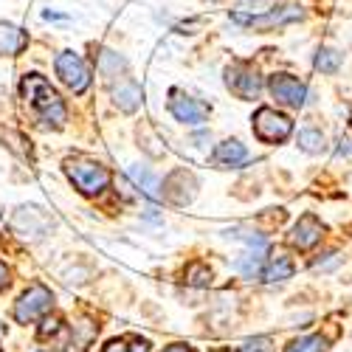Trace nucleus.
Segmentation results:
<instances>
[{
    "label": "nucleus",
    "instance_id": "24",
    "mask_svg": "<svg viewBox=\"0 0 352 352\" xmlns=\"http://www.w3.org/2000/svg\"><path fill=\"white\" fill-rule=\"evenodd\" d=\"M127 344H130L127 352H153V344H150V341H144V338H138V336H130Z\"/></svg>",
    "mask_w": 352,
    "mask_h": 352
},
{
    "label": "nucleus",
    "instance_id": "5",
    "mask_svg": "<svg viewBox=\"0 0 352 352\" xmlns=\"http://www.w3.org/2000/svg\"><path fill=\"white\" fill-rule=\"evenodd\" d=\"M254 133H256L259 141H265V144H279L293 133V122L274 107H259L254 113Z\"/></svg>",
    "mask_w": 352,
    "mask_h": 352
},
{
    "label": "nucleus",
    "instance_id": "17",
    "mask_svg": "<svg viewBox=\"0 0 352 352\" xmlns=\"http://www.w3.org/2000/svg\"><path fill=\"white\" fill-rule=\"evenodd\" d=\"M262 254H265V251H248V254H243L237 262H234V271H240L245 279H256V276H262V268H265V265H262Z\"/></svg>",
    "mask_w": 352,
    "mask_h": 352
},
{
    "label": "nucleus",
    "instance_id": "25",
    "mask_svg": "<svg viewBox=\"0 0 352 352\" xmlns=\"http://www.w3.org/2000/svg\"><path fill=\"white\" fill-rule=\"evenodd\" d=\"M127 349H130L127 338H113V341H107V344L102 346V352H127Z\"/></svg>",
    "mask_w": 352,
    "mask_h": 352
},
{
    "label": "nucleus",
    "instance_id": "2",
    "mask_svg": "<svg viewBox=\"0 0 352 352\" xmlns=\"http://www.w3.org/2000/svg\"><path fill=\"white\" fill-rule=\"evenodd\" d=\"M65 175L71 178V184H74L82 195H87V197L104 192V189L110 186V181H113V175H110L107 166H102V164L94 161V158H85V155L68 158V161H65Z\"/></svg>",
    "mask_w": 352,
    "mask_h": 352
},
{
    "label": "nucleus",
    "instance_id": "11",
    "mask_svg": "<svg viewBox=\"0 0 352 352\" xmlns=\"http://www.w3.org/2000/svg\"><path fill=\"white\" fill-rule=\"evenodd\" d=\"M245 158H248V150H245V144L237 141V138H228V141L217 144V150L212 153V164L223 166V169L240 166V164H245Z\"/></svg>",
    "mask_w": 352,
    "mask_h": 352
},
{
    "label": "nucleus",
    "instance_id": "26",
    "mask_svg": "<svg viewBox=\"0 0 352 352\" xmlns=\"http://www.w3.org/2000/svg\"><path fill=\"white\" fill-rule=\"evenodd\" d=\"M9 282H12V274H9V268H6V262H0V293L9 287Z\"/></svg>",
    "mask_w": 352,
    "mask_h": 352
},
{
    "label": "nucleus",
    "instance_id": "10",
    "mask_svg": "<svg viewBox=\"0 0 352 352\" xmlns=\"http://www.w3.org/2000/svg\"><path fill=\"white\" fill-rule=\"evenodd\" d=\"M321 234H324V226H321V220L316 214H302L299 223L293 226L290 231V245L293 248H299V251H310L318 240H321Z\"/></svg>",
    "mask_w": 352,
    "mask_h": 352
},
{
    "label": "nucleus",
    "instance_id": "15",
    "mask_svg": "<svg viewBox=\"0 0 352 352\" xmlns=\"http://www.w3.org/2000/svg\"><path fill=\"white\" fill-rule=\"evenodd\" d=\"M178 181H186V184H189V189H197V184H192V181H195L192 175H189L186 169H178V172H172L169 178H166V184H164V195H166V197L175 203V206H178V200H181V206H186V203L195 197V192H186V195L175 192V184H178ZM181 189H186V186H181Z\"/></svg>",
    "mask_w": 352,
    "mask_h": 352
},
{
    "label": "nucleus",
    "instance_id": "27",
    "mask_svg": "<svg viewBox=\"0 0 352 352\" xmlns=\"http://www.w3.org/2000/svg\"><path fill=\"white\" fill-rule=\"evenodd\" d=\"M164 352H195L192 346H186V344H169Z\"/></svg>",
    "mask_w": 352,
    "mask_h": 352
},
{
    "label": "nucleus",
    "instance_id": "7",
    "mask_svg": "<svg viewBox=\"0 0 352 352\" xmlns=\"http://www.w3.org/2000/svg\"><path fill=\"white\" fill-rule=\"evenodd\" d=\"M231 20L240 23V25H248V28H274V25H285V23H296L302 20V9L299 6H282V9H271L265 14H243V12H231Z\"/></svg>",
    "mask_w": 352,
    "mask_h": 352
},
{
    "label": "nucleus",
    "instance_id": "22",
    "mask_svg": "<svg viewBox=\"0 0 352 352\" xmlns=\"http://www.w3.org/2000/svg\"><path fill=\"white\" fill-rule=\"evenodd\" d=\"M186 285H192V287H209L212 285L209 265H203V262H192V265L186 268Z\"/></svg>",
    "mask_w": 352,
    "mask_h": 352
},
{
    "label": "nucleus",
    "instance_id": "4",
    "mask_svg": "<svg viewBox=\"0 0 352 352\" xmlns=\"http://www.w3.org/2000/svg\"><path fill=\"white\" fill-rule=\"evenodd\" d=\"M56 76L63 79V85L68 87V91L74 94H85L87 87H91V68H87V63L82 60L79 54L74 51H63L60 56H56Z\"/></svg>",
    "mask_w": 352,
    "mask_h": 352
},
{
    "label": "nucleus",
    "instance_id": "14",
    "mask_svg": "<svg viewBox=\"0 0 352 352\" xmlns=\"http://www.w3.org/2000/svg\"><path fill=\"white\" fill-rule=\"evenodd\" d=\"M293 271H296V265H293V259L285 256V254H274L268 259V265L262 268V279L265 282H285L293 276Z\"/></svg>",
    "mask_w": 352,
    "mask_h": 352
},
{
    "label": "nucleus",
    "instance_id": "20",
    "mask_svg": "<svg viewBox=\"0 0 352 352\" xmlns=\"http://www.w3.org/2000/svg\"><path fill=\"white\" fill-rule=\"evenodd\" d=\"M341 63H344V56L336 48H321L316 54V71H321V74H336L341 68Z\"/></svg>",
    "mask_w": 352,
    "mask_h": 352
},
{
    "label": "nucleus",
    "instance_id": "1",
    "mask_svg": "<svg viewBox=\"0 0 352 352\" xmlns=\"http://www.w3.org/2000/svg\"><path fill=\"white\" fill-rule=\"evenodd\" d=\"M20 94L43 124L63 127L68 122V107H65L63 96L56 94V87L43 74H25L20 82Z\"/></svg>",
    "mask_w": 352,
    "mask_h": 352
},
{
    "label": "nucleus",
    "instance_id": "6",
    "mask_svg": "<svg viewBox=\"0 0 352 352\" xmlns=\"http://www.w3.org/2000/svg\"><path fill=\"white\" fill-rule=\"evenodd\" d=\"M226 85L234 96H240L245 102L256 99L262 94V76L248 65V63H234L226 68Z\"/></svg>",
    "mask_w": 352,
    "mask_h": 352
},
{
    "label": "nucleus",
    "instance_id": "9",
    "mask_svg": "<svg viewBox=\"0 0 352 352\" xmlns=\"http://www.w3.org/2000/svg\"><path fill=\"white\" fill-rule=\"evenodd\" d=\"M169 113L181 124H203L209 119V107L203 102H197V99H192V96H186V94H181V91L169 94Z\"/></svg>",
    "mask_w": 352,
    "mask_h": 352
},
{
    "label": "nucleus",
    "instance_id": "16",
    "mask_svg": "<svg viewBox=\"0 0 352 352\" xmlns=\"http://www.w3.org/2000/svg\"><path fill=\"white\" fill-rule=\"evenodd\" d=\"M130 178L135 181V186H141L144 189V195L146 197H153V200H158L161 197V184H158V178L150 172V169H144V166H133L130 169Z\"/></svg>",
    "mask_w": 352,
    "mask_h": 352
},
{
    "label": "nucleus",
    "instance_id": "23",
    "mask_svg": "<svg viewBox=\"0 0 352 352\" xmlns=\"http://www.w3.org/2000/svg\"><path fill=\"white\" fill-rule=\"evenodd\" d=\"M268 349H271V338H265V336L251 338V341H245L240 346V352H268Z\"/></svg>",
    "mask_w": 352,
    "mask_h": 352
},
{
    "label": "nucleus",
    "instance_id": "8",
    "mask_svg": "<svg viewBox=\"0 0 352 352\" xmlns=\"http://www.w3.org/2000/svg\"><path fill=\"white\" fill-rule=\"evenodd\" d=\"M268 91L285 107H302L305 99H307V85L299 82L296 76H290V74H274L268 79Z\"/></svg>",
    "mask_w": 352,
    "mask_h": 352
},
{
    "label": "nucleus",
    "instance_id": "12",
    "mask_svg": "<svg viewBox=\"0 0 352 352\" xmlns=\"http://www.w3.org/2000/svg\"><path fill=\"white\" fill-rule=\"evenodd\" d=\"M25 45H28V34L23 28H17L12 23H0V54L17 56L20 51H25Z\"/></svg>",
    "mask_w": 352,
    "mask_h": 352
},
{
    "label": "nucleus",
    "instance_id": "13",
    "mask_svg": "<svg viewBox=\"0 0 352 352\" xmlns=\"http://www.w3.org/2000/svg\"><path fill=\"white\" fill-rule=\"evenodd\" d=\"M113 99H116V104H119V110L133 113V110H138V107H141L144 94H141L138 82H133V79H122V82H119V87H113Z\"/></svg>",
    "mask_w": 352,
    "mask_h": 352
},
{
    "label": "nucleus",
    "instance_id": "3",
    "mask_svg": "<svg viewBox=\"0 0 352 352\" xmlns=\"http://www.w3.org/2000/svg\"><path fill=\"white\" fill-rule=\"evenodd\" d=\"M51 307H54V293H51L45 285L34 282V285L17 299V305H14V318L20 321V324H32V321L43 318Z\"/></svg>",
    "mask_w": 352,
    "mask_h": 352
},
{
    "label": "nucleus",
    "instance_id": "21",
    "mask_svg": "<svg viewBox=\"0 0 352 352\" xmlns=\"http://www.w3.org/2000/svg\"><path fill=\"white\" fill-rule=\"evenodd\" d=\"M299 146L305 153H321L327 146V138H324V133L316 130V127H305L299 133Z\"/></svg>",
    "mask_w": 352,
    "mask_h": 352
},
{
    "label": "nucleus",
    "instance_id": "18",
    "mask_svg": "<svg viewBox=\"0 0 352 352\" xmlns=\"http://www.w3.org/2000/svg\"><path fill=\"white\" fill-rule=\"evenodd\" d=\"M99 71H102L107 79H116L119 74L127 71V63H124V56H119L116 51L102 48V51H99Z\"/></svg>",
    "mask_w": 352,
    "mask_h": 352
},
{
    "label": "nucleus",
    "instance_id": "19",
    "mask_svg": "<svg viewBox=\"0 0 352 352\" xmlns=\"http://www.w3.org/2000/svg\"><path fill=\"white\" fill-rule=\"evenodd\" d=\"M285 352H327V338L324 336H302L296 341H290Z\"/></svg>",
    "mask_w": 352,
    "mask_h": 352
}]
</instances>
